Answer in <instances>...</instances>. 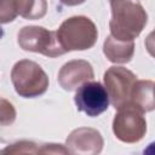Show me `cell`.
<instances>
[{
    "mask_svg": "<svg viewBox=\"0 0 155 155\" xmlns=\"http://www.w3.org/2000/svg\"><path fill=\"white\" fill-rule=\"evenodd\" d=\"M110 35L126 41H134L148 23V15L139 0H110Z\"/></svg>",
    "mask_w": 155,
    "mask_h": 155,
    "instance_id": "cell-1",
    "label": "cell"
},
{
    "mask_svg": "<svg viewBox=\"0 0 155 155\" xmlns=\"http://www.w3.org/2000/svg\"><path fill=\"white\" fill-rule=\"evenodd\" d=\"M56 33L65 53L69 51L90 50L98 39L94 22L86 16H73L64 19Z\"/></svg>",
    "mask_w": 155,
    "mask_h": 155,
    "instance_id": "cell-2",
    "label": "cell"
},
{
    "mask_svg": "<svg viewBox=\"0 0 155 155\" xmlns=\"http://www.w3.org/2000/svg\"><path fill=\"white\" fill-rule=\"evenodd\" d=\"M11 82L21 97L35 98L47 91L50 81L41 65L30 59H21L12 67Z\"/></svg>",
    "mask_w": 155,
    "mask_h": 155,
    "instance_id": "cell-3",
    "label": "cell"
},
{
    "mask_svg": "<svg viewBox=\"0 0 155 155\" xmlns=\"http://www.w3.org/2000/svg\"><path fill=\"white\" fill-rule=\"evenodd\" d=\"M17 42L24 51L54 58L65 53L62 48L57 33L40 25H25L17 34Z\"/></svg>",
    "mask_w": 155,
    "mask_h": 155,
    "instance_id": "cell-4",
    "label": "cell"
},
{
    "mask_svg": "<svg viewBox=\"0 0 155 155\" xmlns=\"http://www.w3.org/2000/svg\"><path fill=\"white\" fill-rule=\"evenodd\" d=\"M113 132L122 143H137L147 133V120L143 113L131 105L117 109L113 120Z\"/></svg>",
    "mask_w": 155,
    "mask_h": 155,
    "instance_id": "cell-5",
    "label": "cell"
},
{
    "mask_svg": "<svg viewBox=\"0 0 155 155\" xmlns=\"http://www.w3.org/2000/svg\"><path fill=\"white\" fill-rule=\"evenodd\" d=\"M104 87L107 90L109 102L117 110L128 105L132 87L137 76L127 68L113 65L104 73Z\"/></svg>",
    "mask_w": 155,
    "mask_h": 155,
    "instance_id": "cell-6",
    "label": "cell"
},
{
    "mask_svg": "<svg viewBox=\"0 0 155 155\" xmlns=\"http://www.w3.org/2000/svg\"><path fill=\"white\" fill-rule=\"evenodd\" d=\"M74 102L79 111L94 117L104 113L109 107V97L105 87L98 81H87L75 90Z\"/></svg>",
    "mask_w": 155,
    "mask_h": 155,
    "instance_id": "cell-7",
    "label": "cell"
},
{
    "mask_svg": "<svg viewBox=\"0 0 155 155\" xmlns=\"http://www.w3.org/2000/svg\"><path fill=\"white\" fill-rule=\"evenodd\" d=\"M70 154L96 155L103 149L104 140L99 131L91 127H79L70 132L65 140Z\"/></svg>",
    "mask_w": 155,
    "mask_h": 155,
    "instance_id": "cell-8",
    "label": "cell"
},
{
    "mask_svg": "<svg viewBox=\"0 0 155 155\" xmlns=\"http://www.w3.org/2000/svg\"><path fill=\"white\" fill-rule=\"evenodd\" d=\"M94 71L90 62L73 59L65 63L58 71V84L64 91H75L82 84L93 80Z\"/></svg>",
    "mask_w": 155,
    "mask_h": 155,
    "instance_id": "cell-9",
    "label": "cell"
},
{
    "mask_svg": "<svg viewBox=\"0 0 155 155\" xmlns=\"http://www.w3.org/2000/svg\"><path fill=\"white\" fill-rule=\"evenodd\" d=\"M103 53L111 63H116V64L128 63L131 62L134 54V41L119 40L109 35L104 40Z\"/></svg>",
    "mask_w": 155,
    "mask_h": 155,
    "instance_id": "cell-10",
    "label": "cell"
},
{
    "mask_svg": "<svg viewBox=\"0 0 155 155\" xmlns=\"http://www.w3.org/2000/svg\"><path fill=\"white\" fill-rule=\"evenodd\" d=\"M154 81L151 80H136L130 97L128 105L136 108L140 113L153 111L154 102Z\"/></svg>",
    "mask_w": 155,
    "mask_h": 155,
    "instance_id": "cell-11",
    "label": "cell"
},
{
    "mask_svg": "<svg viewBox=\"0 0 155 155\" xmlns=\"http://www.w3.org/2000/svg\"><path fill=\"white\" fill-rule=\"evenodd\" d=\"M18 15L25 19H40L47 12L46 0H16Z\"/></svg>",
    "mask_w": 155,
    "mask_h": 155,
    "instance_id": "cell-12",
    "label": "cell"
},
{
    "mask_svg": "<svg viewBox=\"0 0 155 155\" xmlns=\"http://www.w3.org/2000/svg\"><path fill=\"white\" fill-rule=\"evenodd\" d=\"M1 154L4 153H10V154H38L41 153V145H38L36 143L31 140H19L16 142L5 149L0 151Z\"/></svg>",
    "mask_w": 155,
    "mask_h": 155,
    "instance_id": "cell-13",
    "label": "cell"
},
{
    "mask_svg": "<svg viewBox=\"0 0 155 155\" xmlns=\"http://www.w3.org/2000/svg\"><path fill=\"white\" fill-rule=\"evenodd\" d=\"M18 16L16 0H0V24L13 22Z\"/></svg>",
    "mask_w": 155,
    "mask_h": 155,
    "instance_id": "cell-14",
    "label": "cell"
},
{
    "mask_svg": "<svg viewBox=\"0 0 155 155\" xmlns=\"http://www.w3.org/2000/svg\"><path fill=\"white\" fill-rule=\"evenodd\" d=\"M17 111L13 104L5 99L0 98V126H10L15 122Z\"/></svg>",
    "mask_w": 155,
    "mask_h": 155,
    "instance_id": "cell-15",
    "label": "cell"
},
{
    "mask_svg": "<svg viewBox=\"0 0 155 155\" xmlns=\"http://www.w3.org/2000/svg\"><path fill=\"white\" fill-rule=\"evenodd\" d=\"M62 4L67 5V6H76V5H80L82 2H85L86 0H59Z\"/></svg>",
    "mask_w": 155,
    "mask_h": 155,
    "instance_id": "cell-16",
    "label": "cell"
}]
</instances>
